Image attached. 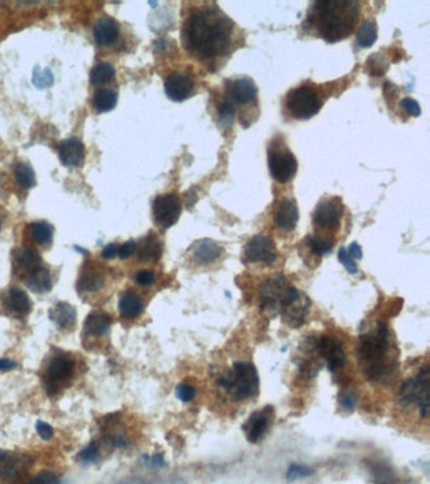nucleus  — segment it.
Masks as SVG:
<instances>
[{"label": "nucleus", "instance_id": "obj_44", "mask_svg": "<svg viewBox=\"0 0 430 484\" xmlns=\"http://www.w3.org/2000/svg\"><path fill=\"white\" fill-rule=\"evenodd\" d=\"M27 484H60L57 477L51 472H42L35 478L30 479Z\"/></svg>", "mask_w": 430, "mask_h": 484}, {"label": "nucleus", "instance_id": "obj_3", "mask_svg": "<svg viewBox=\"0 0 430 484\" xmlns=\"http://www.w3.org/2000/svg\"><path fill=\"white\" fill-rule=\"evenodd\" d=\"M358 361L370 381H384L395 370V357L391 351L390 331L384 322L362 333L357 348Z\"/></svg>", "mask_w": 430, "mask_h": 484}, {"label": "nucleus", "instance_id": "obj_28", "mask_svg": "<svg viewBox=\"0 0 430 484\" xmlns=\"http://www.w3.org/2000/svg\"><path fill=\"white\" fill-rule=\"evenodd\" d=\"M116 103H118V95H116V92L109 90V89L100 90L95 94V96L92 99V105L98 113H108L115 108Z\"/></svg>", "mask_w": 430, "mask_h": 484}, {"label": "nucleus", "instance_id": "obj_12", "mask_svg": "<svg viewBox=\"0 0 430 484\" xmlns=\"http://www.w3.org/2000/svg\"><path fill=\"white\" fill-rule=\"evenodd\" d=\"M244 254L247 261L254 262V264L270 265L276 260V245L273 240L263 235L254 236L253 239L245 245Z\"/></svg>", "mask_w": 430, "mask_h": 484}, {"label": "nucleus", "instance_id": "obj_32", "mask_svg": "<svg viewBox=\"0 0 430 484\" xmlns=\"http://www.w3.org/2000/svg\"><path fill=\"white\" fill-rule=\"evenodd\" d=\"M103 284V278L98 273L84 274L79 280L77 289L81 293H95L100 291Z\"/></svg>", "mask_w": 430, "mask_h": 484}, {"label": "nucleus", "instance_id": "obj_7", "mask_svg": "<svg viewBox=\"0 0 430 484\" xmlns=\"http://www.w3.org/2000/svg\"><path fill=\"white\" fill-rule=\"evenodd\" d=\"M323 101L315 87L299 86L288 92L285 108L294 119L307 120L313 118L321 110Z\"/></svg>", "mask_w": 430, "mask_h": 484}, {"label": "nucleus", "instance_id": "obj_36", "mask_svg": "<svg viewBox=\"0 0 430 484\" xmlns=\"http://www.w3.org/2000/svg\"><path fill=\"white\" fill-rule=\"evenodd\" d=\"M307 244H308V247L312 250V252L318 257L326 255L332 251V241H329L326 237H322V236H310Z\"/></svg>", "mask_w": 430, "mask_h": 484}, {"label": "nucleus", "instance_id": "obj_51", "mask_svg": "<svg viewBox=\"0 0 430 484\" xmlns=\"http://www.w3.org/2000/svg\"><path fill=\"white\" fill-rule=\"evenodd\" d=\"M18 364L14 362L12 359H0V371H11L17 368Z\"/></svg>", "mask_w": 430, "mask_h": 484}, {"label": "nucleus", "instance_id": "obj_1", "mask_svg": "<svg viewBox=\"0 0 430 484\" xmlns=\"http://www.w3.org/2000/svg\"><path fill=\"white\" fill-rule=\"evenodd\" d=\"M234 23L217 6H202L184 22L186 48L203 60L222 57L231 48Z\"/></svg>", "mask_w": 430, "mask_h": 484}, {"label": "nucleus", "instance_id": "obj_35", "mask_svg": "<svg viewBox=\"0 0 430 484\" xmlns=\"http://www.w3.org/2000/svg\"><path fill=\"white\" fill-rule=\"evenodd\" d=\"M235 103H232L229 97L225 99L224 101L220 103V106H218V119H220V124L224 125L225 128H230V126L232 125L234 116H235Z\"/></svg>", "mask_w": 430, "mask_h": 484}, {"label": "nucleus", "instance_id": "obj_19", "mask_svg": "<svg viewBox=\"0 0 430 484\" xmlns=\"http://www.w3.org/2000/svg\"><path fill=\"white\" fill-rule=\"evenodd\" d=\"M224 254V249L213 240L197 241L192 249V259L197 265H208L217 261Z\"/></svg>", "mask_w": 430, "mask_h": 484}, {"label": "nucleus", "instance_id": "obj_26", "mask_svg": "<svg viewBox=\"0 0 430 484\" xmlns=\"http://www.w3.org/2000/svg\"><path fill=\"white\" fill-rule=\"evenodd\" d=\"M119 312L125 319L137 318L143 312V302L135 293H125L119 300Z\"/></svg>", "mask_w": 430, "mask_h": 484}, {"label": "nucleus", "instance_id": "obj_27", "mask_svg": "<svg viewBox=\"0 0 430 484\" xmlns=\"http://www.w3.org/2000/svg\"><path fill=\"white\" fill-rule=\"evenodd\" d=\"M139 259L144 261H158L161 259L162 245L154 235H149L137 245Z\"/></svg>", "mask_w": 430, "mask_h": 484}, {"label": "nucleus", "instance_id": "obj_9", "mask_svg": "<svg viewBox=\"0 0 430 484\" xmlns=\"http://www.w3.org/2000/svg\"><path fill=\"white\" fill-rule=\"evenodd\" d=\"M182 212V201L177 194L158 196L153 203L155 223L162 228L172 227L176 225Z\"/></svg>", "mask_w": 430, "mask_h": 484}, {"label": "nucleus", "instance_id": "obj_34", "mask_svg": "<svg viewBox=\"0 0 430 484\" xmlns=\"http://www.w3.org/2000/svg\"><path fill=\"white\" fill-rule=\"evenodd\" d=\"M14 174H16V181L18 184L23 188L29 189L35 186V174L32 167L28 164H18L14 169Z\"/></svg>", "mask_w": 430, "mask_h": 484}, {"label": "nucleus", "instance_id": "obj_49", "mask_svg": "<svg viewBox=\"0 0 430 484\" xmlns=\"http://www.w3.org/2000/svg\"><path fill=\"white\" fill-rule=\"evenodd\" d=\"M118 250H119V247H118V245H115V244L106 246L103 250V259H106V260L114 259L118 255Z\"/></svg>", "mask_w": 430, "mask_h": 484}, {"label": "nucleus", "instance_id": "obj_13", "mask_svg": "<svg viewBox=\"0 0 430 484\" xmlns=\"http://www.w3.org/2000/svg\"><path fill=\"white\" fill-rule=\"evenodd\" d=\"M317 351L321 354L322 359L326 361L328 370L331 372L342 368L346 364L344 344L336 337H321L317 342Z\"/></svg>", "mask_w": 430, "mask_h": 484}, {"label": "nucleus", "instance_id": "obj_52", "mask_svg": "<svg viewBox=\"0 0 430 484\" xmlns=\"http://www.w3.org/2000/svg\"><path fill=\"white\" fill-rule=\"evenodd\" d=\"M349 254H350L351 257H355V259H361L362 257V249L361 246L358 244H351L350 247H349Z\"/></svg>", "mask_w": 430, "mask_h": 484}, {"label": "nucleus", "instance_id": "obj_40", "mask_svg": "<svg viewBox=\"0 0 430 484\" xmlns=\"http://www.w3.org/2000/svg\"><path fill=\"white\" fill-rule=\"evenodd\" d=\"M176 395L182 403H190L196 398V388L190 383H179L176 388Z\"/></svg>", "mask_w": 430, "mask_h": 484}, {"label": "nucleus", "instance_id": "obj_50", "mask_svg": "<svg viewBox=\"0 0 430 484\" xmlns=\"http://www.w3.org/2000/svg\"><path fill=\"white\" fill-rule=\"evenodd\" d=\"M147 466L153 468L163 467L164 466V459H163V456L161 454H157V456L147 459Z\"/></svg>", "mask_w": 430, "mask_h": 484}, {"label": "nucleus", "instance_id": "obj_45", "mask_svg": "<svg viewBox=\"0 0 430 484\" xmlns=\"http://www.w3.org/2000/svg\"><path fill=\"white\" fill-rule=\"evenodd\" d=\"M402 108L407 111V114L415 116V118L421 113V108L419 106L418 101H415L414 99H410V97H405L402 100Z\"/></svg>", "mask_w": 430, "mask_h": 484}, {"label": "nucleus", "instance_id": "obj_22", "mask_svg": "<svg viewBox=\"0 0 430 484\" xmlns=\"http://www.w3.org/2000/svg\"><path fill=\"white\" fill-rule=\"evenodd\" d=\"M72 372H74V361L64 354L55 356L47 366V373L53 382L69 380Z\"/></svg>", "mask_w": 430, "mask_h": 484}, {"label": "nucleus", "instance_id": "obj_42", "mask_svg": "<svg viewBox=\"0 0 430 484\" xmlns=\"http://www.w3.org/2000/svg\"><path fill=\"white\" fill-rule=\"evenodd\" d=\"M339 260L349 273L357 274V271H358L356 262L353 261V259L350 257V254H349V251H347L346 247H341V249H339Z\"/></svg>", "mask_w": 430, "mask_h": 484}, {"label": "nucleus", "instance_id": "obj_4", "mask_svg": "<svg viewBox=\"0 0 430 484\" xmlns=\"http://www.w3.org/2000/svg\"><path fill=\"white\" fill-rule=\"evenodd\" d=\"M217 383L235 401H247L258 396L260 380L256 367L251 362L241 361L220 377Z\"/></svg>", "mask_w": 430, "mask_h": 484}, {"label": "nucleus", "instance_id": "obj_16", "mask_svg": "<svg viewBox=\"0 0 430 484\" xmlns=\"http://www.w3.org/2000/svg\"><path fill=\"white\" fill-rule=\"evenodd\" d=\"M299 211L297 202L292 198H283L278 202L274 212V221L276 226L283 231H293L297 227Z\"/></svg>", "mask_w": 430, "mask_h": 484}, {"label": "nucleus", "instance_id": "obj_23", "mask_svg": "<svg viewBox=\"0 0 430 484\" xmlns=\"http://www.w3.org/2000/svg\"><path fill=\"white\" fill-rule=\"evenodd\" d=\"M94 35L98 45L109 46L119 37V26L111 18H103L95 26Z\"/></svg>", "mask_w": 430, "mask_h": 484}, {"label": "nucleus", "instance_id": "obj_37", "mask_svg": "<svg viewBox=\"0 0 430 484\" xmlns=\"http://www.w3.org/2000/svg\"><path fill=\"white\" fill-rule=\"evenodd\" d=\"M373 478L376 479L378 484H391L394 480V473L391 472L390 468L385 466L383 463H373Z\"/></svg>", "mask_w": 430, "mask_h": 484}, {"label": "nucleus", "instance_id": "obj_24", "mask_svg": "<svg viewBox=\"0 0 430 484\" xmlns=\"http://www.w3.org/2000/svg\"><path fill=\"white\" fill-rule=\"evenodd\" d=\"M111 325V318L103 312H92L87 315L85 325H84V332L87 336L101 337L106 334Z\"/></svg>", "mask_w": 430, "mask_h": 484}, {"label": "nucleus", "instance_id": "obj_38", "mask_svg": "<svg viewBox=\"0 0 430 484\" xmlns=\"http://www.w3.org/2000/svg\"><path fill=\"white\" fill-rule=\"evenodd\" d=\"M313 474V469L303 464H293L288 469L287 478L289 480H297V479L305 478Z\"/></svg>", "mask_w": 430, "mask_h": 484}, {"label": "nucleus", "instance_id": "obj_8", "mask_svg": "<svg viewBox=\"0 0 430 484\" xmlns=\"http://www.w3.org/2000/svg\"><path fill=\"white\" fill-rule=\"evenodd\" d=\"M268 166L270 174L276 182L288 183L292 181L298 171V162L292 152L283 147L270 148L268 152Z\"/></svg>", "mask_w": 430, "mask_h": 484}, {"label": "nucleus", "instance_id": "obj_5", "mask_svg": "<svg viewBox=\"0 0 430 484\" xmlns=\"http://www.w3.org/2000/svg\"><path fill=\"white\" fill-rule=\"evenodd\" d=\"M300 294L298 289L289 284L287 280L281 276H274L266 280L260 288V305L269 313L281 314L288 304Z\"/></svg>", "mask_w": 430, "mask_h": 484}, {"label": "nucleus", "instance_id": "obj_48", "mask_svg": "<svg viewBox=\"0 0 430 484\" xmlns=\"http://www.w3.org/2000/svg\"><path fill=\"white\" fill-rule=\"evenodd\" d=\"M135 251H137V242L135 241H128L124 245L119 247L118 257L123 259V260H125L128 257H132Z\"/></svg>", "mask_w": 430, "mask_h": 484}, {"label": "nucleus", "instance_id": "obj_15", "mask_svg": "<svg viewBox=\"0 0 430 484\" xmlns=\"http://www.w3.org/2000/svg\"><path fill=\"white\" fill-rule=\"evenodd\" d=\"M164 90L171 100L181 103L193 95L195 84L186 74H173L166 79Z\"/></svg>", "mask_w": 430, "mask_h": 484}, {"label": "nucleus", "instance_id": "obj_10", "mask_svg": "<svg viewBox=\"0 0 430 484\" xmlns=\"http://www.w3.org/2000/svg\"><path fill=\"white\" fill-rule=\"evenodd\" d=\"M342 203L339 198H327L318 203L313 213V225L317 230L334 231L342 217Z\"/></svg>", "mask_w": 430, "mask_h": 484}, {"label": "nucleus", "instance_id": "obj_47", "mask_svg": "<svg viewBox=\"0 0 430 484\" xmlns=\"http://www.w3.org/2000/svg\"><path fill=\"white\" fill-rule=\"evenodd\" d=\"M135 281H137L139 285L149 286V285L154 283V273L150 271V270H142V271H139V273L135 275Z\"/></svg>", "mask_w": 430, "mask_h": 484}, {"label": "nucleus", "instance_id": "obj_17", "mask_svg": "<svg viewBox=\"0 0 430 484\" xmlns=\"http://www.w3.org/2000/svg\"><path fill=\"white\" fill-rule=\"evenodd\" d=\"M258 96V89L254 81L249 77H240L232 81L230 86L229 99L236 105H247L255 101Z\"/></svg>", "mask_w": 430, "mask_h": 484}, {"label": "nucleus", "instance_id": "obj_25", "mask_svg": "<svg viewBox=\"0 0 430 484\" xmlns=\"http://www.w3.org/2000/svg\"><path fill=\"white\" fill-rule=\"evenodd\" d=\"M26 284L29 291L37 294H46L52 289L51 274L47 269L38 266L29 271L28 278L26 279Z\"/></svg>", "mask_w": 430, "mask_h": 484}, {"label": "nucleus", "instance_id": "obj_11", "mask_svg": "<svg viewBox=\"0 0 430 484\" xmlns=\"http://www.w3.org/2000/svg\"><path fill=\"white\" fill-rule=\"evenodd\" d=\"M274 419H276V411L273 406H265L261 410L253 412L244 425V432H245L247 440L253 444L259 443L269 432Z\"/></svg>", "mask_w": 430, "mask_h": 484}, {"label": "nucleus", "instance_id": "obj_41", "mask_svg": "<svg viewBox=\"0 0 430 484\" xmlns=\"http://www.w3.org/2000/svg\"><path fill=\"white\" fill-rule=\"evenodd\" d=\"M339 405L346 411H352L357 404V395L353 391H342L339 396Z\"/></svg>", "mask_w": 430, "mask_h": 484}, {"label": "nucleus", "instance_id": "obj_21", "mask_svg": "<svg viewBox=\"0 0 430 484\" xmlns=\"http://www.w3.org/2000/svg\"><path fill=\"white\" fill-rule=\"evenodd\" d=\"M50 318L60 330L69 331L75 327L77 314L75 308L69 305V303L60 302L52 308Z\"/></svg>", "mask_w": 430, "mask_h": 484}, {"label": "nucleus", "instance_id": "obj_53", "mask_svg": "<svg viewBox=\"0 0 430 484\" xmlns=\"http://www.w3.org/2000/svg\"><path fill=\"white\" fill-rule=\"evenodd\" d=\"M6 458H8V453L4 450H0V461H4Z\"/></svg>", "mask_w": 430, "mask_h": 484}, {"label": "nucleus", "instance_id": "obj_30", "mask_svg": "<svg viewBox=\"0 0 430 484\" xmlns=\"http://www.w3.org/2000/svg\"><path fill=\"white\" fill-rule=\"evenodd\" d=\"M16 262L21 268L27 269L29 271H32L33 269L40 266V254L33 249L29 247H23L16 251Z\"/></svg>", "mask_w": 430, "mask_h": 484}, {"label": "nucleus", "instance_id": "obj_33", "mask_svg": "<svg viewBox=\"0 0 430 484\" xmlns=\"http://www.w3.org/2000/svg\"><path fill=\"white\" fill-rule=\"evenodd\" d=\"M115 76V69L110 63L101 62L92 69L90 80L94 85H103Z\"/></svg>", "mask_w": 430, "mask_h": 484}, {"label": "nucleus", "instance_id": "obj_39", "mask_svg": "<svg viewBox=\"0 0 430 484\" xmlns=\"http://www.w3.org/2000/svg\"><path fill=\"white\" fill-rule=\"evenodd\" d=\"M33 84L37 87H48L53 84V74H51L50 69H35L33 72Z\"/></svg>", "mask_w": 430, "mask_h": 484}, {"label": "nucleus", "instance_id": "obj_43", "mask_svg": "<svg viewBox=\"0 0 430 484\" xmlns=\"http://www.w3.org/2000/svg\"><path fill=\"white\" fill-rule=\"evenodd\" d=\"M98 456V445L91 444L86 446L85 449L82 450L79 453V461H82V463H92V461H96Z\"/></svg>", "mask_w": 430, "mask_h": 484}, {"label": "nucleus", "instance_id": "obj_29", "mask_svg": "<svg viewBox=\"0 0 430 484\" xmlns=\"http://www.w3.org/2000/svg\"><path fill=\"white\" fill-rule=\"evenodd\" d=\"M378 40V27L373 21H365L357 32V45L362 48L373 46Z\"/></svg>", "mask_w": 430, "mask_h": 484}, {"label": "nucleus", "instance_id": "obj_18", "mask_svg": "<svg viewBox=\"0 0 430 484\" xmlns=\"http://www.w3.org/2000/svg\"><path fill=\"white\" fill-rule=\"evenodd\" d=\"M58 154L66 167H79L85 158V147L77 137H69L60 144Z\"/></svg>", "mask_w": 430, "mask_h": 484}, {"label": "nucleus", "instance_id": "obj_31", "mask_svg": "<svg viewBox=\"0 0 430 484\" xmlns=\"http://www.w3.org/2000/svg\"><path fill=\"white\" fill-rule=\"evenodd\" d=\"M30 235L38 245L46 246L51 244L53 237V228L50 223L45 221H37L29 226Z\"/></svg>", "mask_w": 430, "mask_h": 484}, {"label": "nucleus", "instance_id": "obj_6", "mask_svg": "<svg viewBox=\"0 0 430 484\" xmlns=\"http://www.w3.org/2000/svg\"><path fill=\"white\" fill-rule=\"evenodd\" d=\"M429 367L425 366L415 378L407 380L399 391L400 404H415L418 406L419 414L426 419L429 414Z\"/></svg>", "mask_w": 430, "mask_h": 484}, {"label": "nucleus", "instance_id": "obj_2", "mask_svg": "<svg viewBox=\"0 0 430 484\" xmlns=\"http://www.w3.org/2000/svg\"><path fill=\"white\" fill-rule=\"evenodd\" d=\"M360 6L355 1H317L308 13L310 28L326 42H339L352 33Z\"/></svg>", "mask_w": 430, "mask_h": 484}, {"label": "nucleus", "instance_id": "obj_54", "mask_svg": "<svg viewBox=\"0 0 430 484\" xmlns=\"http://www.w3.org/2000/svg\"><path fill=\"white\" fill-rule=\"evenodd\" d=\"M0 227H1V223H0Z\"/></svg>", "mask_w": 430, "mask_h": 484}, {"label": "nucleus", "instance_id": "obj_14", "mask_svg": "<svg viewBox=\"0 0 430 484\" xmlns=\"http://www.w3.org/2000/svg\"><path fill=\"white\" fill-rule=\"evenodd\" d=\"M310 300L308 296L300 293L290 304L284 308L281 313V319L293 328H298L304 325L307 315L310 314Z\"/></svg>", "mask_w": 430, "mask_h": 484}, {"label": "nucleus", "instance_id": "obj_46", "mask_svg": "<svg viewBox=\"0 0 430 484\" xmlns=\"http://www.w3.org/2000/svg\"><path fill=\"white\" fill-rule=\"evenodd\" d=\"M35 429H37V433H38V435H40V438L43 439V440H50V439L53 438V435H55V430H53V427H52L50 424H47V422H37Z\"/></svg>", "mask_w": 430, "mask_h": 484}, {"label": "nucleus", "instance_id": "obj_20", "mask_svg": "<svg viewBox=\"0 0 430 484\" xmlns=\"http://www.w3.org/2000/svg\"><path fill=\"white\" fill-rule=\"evenodd\" d=\"M4 305L9 313L16 317H26L32 310V302L23 291L12 288L4 296Z\"/></svg>", "mask_w": 430, "mask_h": 484}]
</instances>
